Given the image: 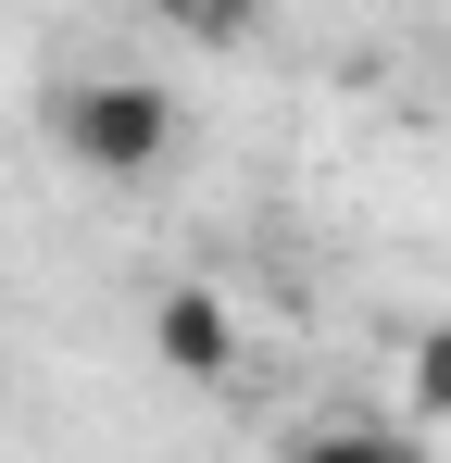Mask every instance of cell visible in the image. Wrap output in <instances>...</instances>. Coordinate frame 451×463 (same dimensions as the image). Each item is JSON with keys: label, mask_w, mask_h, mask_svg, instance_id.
Wrapping results in <instances>:
<instances>
[{"label": "cell", "mask_w": 451, "mask_h": 463, "mask_svg": "<svg viewBox=\"0 0 451 463\" xmlns=\"http://www.w3.org/2000/svg\"><path fill=\"white\" fill-rule=\"evenodd\" d=\"M51 138H63L75 175L139 188V175L176 163V88H163V76H63V88H51Z\"/></svg>", "instance_id": "obj_1"}, {"label": "cell", "mask_w": 451, "mask_h": 463, "mask_svg": "<svg viewBox=\"0 0 451 463\" xmlns=\"http://www.w3.org/2000/svg\"><path fill=\"white\" fill-rule=\"evenodd\" d=\"M150 351H163V376L226 388V376H238V301H226L214 276H176V288L150 301Z\"/></svg>", "instance_id": "obj_2"}, {"label": "cell", "mask_w": 451, "mask_h": 463, "mask_svg": "<svg viewBox=\"0 0 451 463\" xmlns=\"http://www.w3.org/2000/svg\"><path fill=\"white\" fill-rule=\"evenodd\" d=\"M276 463H427V439H414V426H313V439H289Z\"/></svg>", "instance_id": "obj_3"}, {"label": "cell", "mask_w": 451, "mask_h": 463, "mask_svg": "<svg viewBox=\"0 0 451 463\" xmlns=\"http://www.w3.org/2000/svg\"><path fill=\"white\" fill-rule=\"evenodd\" d=\"M401 401H414V426H451V326H414V351H401Z\"/></svg>", "instance_id": "obj_4"}, {"label": "cell", "mask_w": 451, "mask_h": 463, "mask_svg": "<svg viewBox=\"0 0 451 463\" xmlns=\"http://www.w3.org/2000/svg\"><path fill=\"white\" fill-rule=\"evenodd\" d=\"M176 13H188V25H201V38H238V25H264V13H276V0H176Z\"/></svg>", "instance_id": "obj_5"}]
</instances>
